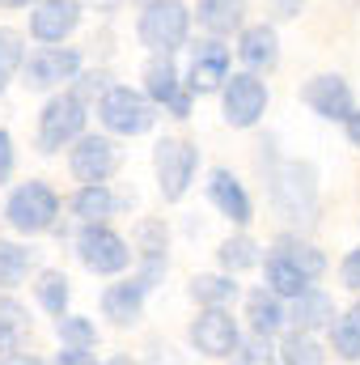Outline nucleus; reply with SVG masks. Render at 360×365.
<instances>
[{"instance_id":"1","label":"nucleus","mask_w":360,"mask_h":365,"mask_svg":"<svg viewBox=\"0 0 360 365\" xmlns=\"http://www.w3.org/2000/svg\"><path fill=\"white\" fill-rule=\"evenodd\" d=\"M268 195L271 208L288 225L318 221V170L305 158H271L268 162Z\"/></svg>"},{"instance_id":"2","label":"nucleus","mask_w":360,"mask_h":365,"mask_svg":"<svg viewBox=\"0 0 360 365\" xmlns=\"http://www.w3.org/2000/svg\"><path fill=\"white\" fill-rule=\"evenodd\" d=\"M136 34L153 56H174L179 47H186L191 9L182 0H149L136 17Z\"/></svg>"},{"instance_id":"3","label":"nucleus","mask_w":360,"mask_h":365,"mask_svg":"<svg viewBox=\"0 0 360 365\" xmlns=\"http://www.w3.org/2000/svg\"><path fill=\"white\" fill-rule=\"evenodd\" d=\"M4 221H9V230H17V234H26V238H38V234H47V230L60 221V195H55L43 179L21 182V187H13V195L4 200Z\"/></svg>"},{"instance_id":"4","label":"nucleus","mask_w":360,"mask_h":365,"mask_svg":"<svg viewBox=\"0 0 360 365\" xmlns=\"http://www.w3.org/2000/svg\"><path fill=\"white\" fill-rule=\"evenodd\" d=\"M85 119H90V106H85V98L77 90L47 98V106H43V115H38V149H43V153L68 149V145L85 132Z\"/></svg>"},{"instance_id":"5","label":"nucleus","mask_w":360,"mask_h":365,"mask_svg":"<svg viewBox=\"0 0 360 365\" xmlns=\"http://www.w3.org/2000/svg\"><path fill=\"white\" fill-rule=\"evenodd\" d=\"M97 119L115 136H144L157 123V106L132 86H110L97 102Z\"/></svg>"},{"instance_id":"6","label":"nucleus","mask_w":360,"mask_h":365,"mask_svg":"<svg viewBox=\"0 0 360 365\" xmlns=\"http://www.w3.org/2000/svg\"><path fill=\"white\" fill-rule=\"evenodd\" d=\"M77 259L93 276H119L132 264V247L106 221H93V225H81V234H77Z\"/></svg>"},{"instance_id":"7","label":"nucleus","mask_w":360,"mask_h":365,"mask_svg":"<svg viewBox=\"0 0 360 365\" xmlns=\"http://www.w3.org/2000/svg\"><path fill=\"white\" fill-rule=\"evenodd\" d=\"M153 166H157L162 200H166V204H179L182 195L191 191L195 170H199V149H195L191 140L166 136V140H157V149H153Z\"/></svg>"},{"instance_id":"8","label":"nucleus","mask_w":360,"mask_h":365,"mask_svg":"<svg viewBox=\"0 0 360 365\" xmlns=\"http://www.w3.org/2000/svg\"><path fill=\"white\" fill-rule=\"evenodd\" d=\"M21 86L26 90H55L81 77V51L77 47H38L21 64Z\"/></svg>"},{"instance_id":"9","label":"nucleus","mask_w":360,"mask_h":365,"mask_svg":"<svg viewBox=\"0 0 360 365\" xmlns=\"http://www.w3.org/2000/svg\"><path fill=\"white\" fill-rule=\"evenodd\" d=\"M191 349L212 357V361H225L233 357V349L242 344V331H238V319L225 310V306H203L195 319H191Z\"/></svg>"},{"instance_id":"10","label":"nucleus","mask_w":360,"mask_h":365,"mask_svg":"<svg viewBox=\"0 0 360 365\" xmlns=\"http://www.w3.org/2000/svg\"><path fill=\"white\" fill-rule=\"evenodd\" d=\"M144 98L157 106V110H170L174 119H186L191 115V90L182 86V73L179 64L170 60V56H153L149 64H144Z\"/></svg>"},{"instance_id":"11","label":"nucleus","mask_w":360,"mask_h":365,"mask_svg":"<svg viewBox=\"0 0 360 365\" xmlns=\"http://www.w3.org/2000/svg\"><path fill=\"white\" fill-rule=\"evenodd\" d=\"M221 106L229 128H255L268 115V81H259L255 73H233L221 86Z\"/></svg>"},{"instance_id":"12","label":"nucleus","mask_w":360,"mask_h":365,"mask_svg":"<svg viewBox=\"0 0 360 365\" xmlns=\"http://www.w3.org/2000/svg\"><path fill=\"white\" fill-rule=\"evenodd\" d=\"M229 64H233V51L225 47V38H203V43L191 47V64H186L182 86L191 90V98L216 93L229 81Z\"/></svg>"},{"instance_id":"13","label":"nucleus","mask_w":360,"mask_h":365,"mask_svg":"<svg viewBox=\"0 0 360 365\" xmlns=\"http://www.w3.org/2000/svg\"><path fill=\"white\" fill-rule=\"evenodd\" d=\"M132 259L140 264L136 280L153 293V289L166 280V272H170V230H166V221L144 217V221L136 225V251H132Z\"/></svg>"},{"instance_id":"14","label":"nucleus","mask_w":360,"mask_h":365,"mask_svg":"<svg viewBox=\"0 0 360 365\" xmlns=\"http://www.w3.org/2000/svg\"><path fill=\"white\" fill-rule=\"evenodd\" d=\"M119 145L110 136H97V132H81L73 140V153H68V170L77 182H106L119 170Z\"/></svg>"},{"instance_id":"15","label":"nucleus","mask_w":360,"mask_h":365,"mask_svg":"<svg viewBox=\"0 0 360 365\" xmlns=\"http://www.w3.org/2000/svg\"><path fill=\"white\" fill-rule=\"evenodd\" d=\"M305 106L314 110V115H322L327 123H344L352 110H356V98H352V86L339 77V73H318V77H309L305 81Z\"/></svg>"},{"instance_id":"16","label":"nucleus","mask_w":360,"mask_h":365,"mask_svg":"<svg viewBox=\"0 0 360 365\" xmlns=\"http://www.w3.org/2000/svg\"><path fill=\"white\" fill-rule=\"evenodd\" d=\"M77 26H81V4L77 0H38L30 9V38L43 43V47H60Z\"/></svg>"},{"instance_id":"17","label":"nucleus","mask_w":360,"mask_h":365,"mask_svg":"<svg viewBox=\"0 0 360 365\" xmlns=\"http://www.w3.org/2000/svg\"><path fill=\"white\" fill-rule=\"evenodd\" d=\"M238 60L246 64V73H271L280 64V34L275 26L259 21V26H242L238 30Z\"/></svg>"},{"instance_id":"18","label":"nucleus","mask_w":360,"mask_h":365,"mask_svg":"<svg viewBox=\"0 0 360 365\" xmlns=\"http://www.w3.org/2000/svg\"><path fill=\"white\" fill-rule=\"evenodd\" d=\"M208 200H212L233 225H250V221H255V204H250L246 187L238 182L233 170H225V166H216V170L208 175Z\"/></svg>"},{"instance_id":"19","label":"nucleus","mask_w":360,"mask_h":365,"mask_svg":"<svg viewBox=\"0 0 360 365\" xmlns=\"http://www.w3.org/2000/svg\"><path fill=\"white\" fill-rule=\"evenodd\" d=\"M144 297H149V289L132 276V280H115V284H106V293H102V314L115 323V327H132L140 314H144Z\"/></svg>"},{"instance_id":"20","label":"nucleus","mask_w":360,"mask_h":365,"mask_svg":"<svg viewBox=\"0 0 360 365\" xmlns=\"http://www.w3.org/2000/svg\"><path fill=\"white\" fill-rule=\"evenodd\" d=\"M191 17L199 21V30H208V38H229L246 26V0H199Z\"/></svg>"},{"instance_id":"21","label":"nucleus","mask_w":360,"mask_h":365,"mask_svg":"<svg viewBox=\"0 0 360 365\" xmlns=\"http://www.w3.org/2000/svg\"><path fill=\"white\" fill-rule=\"evenodd\" d=\"M246 323H250V331H255L259 340L280 336L284 323H288V306H284V297H275V293H268V289H255V293L246 297Z\"/></svg>"},{"instance_id":"22","label":"nucleus","mask_w":360,"mask_h":365,"mask_svg":"<svg viewBox=\"0 0 360 365\" xmlns=\"http://www.w3.org/2000/svg\"><path fill=\"white\" fill-rule=\"evenodd\" d=\"M288 319H292V331H322V327H331V319H335V302L322 293V289H305L301 297H292V310H288Z\"/></svg>"},{"instance_id":"23","label":"nucleus","mask_w":360,"mask_h":365,"mask_svg":"<svg viewBox=\"0 0 360 365\" xmlns=\"http://www.w3.org/2000/svg\"><path fill=\"white\" fill-rule=\"evenodd\" d=\"M68 208H73V217H77L81 225H93V221H106V217H115L119 200H115L110 182H81V187L73 191Z\"/></svg>"},{"instance_id":"24","label":"nucleus","mask_w":360,"mask_h":365,"mask_svg":"<svg viewBox=\"0 0 360 365\" xmlns=\"http://www.w3.org/2000/svg\"><path fill=\"white\" fill-rule=\"evenodd\" d=\"M271 251H275V255H284V259L305 276V280H318V276L327 272V255H322L314 242H305L301 234H280Z\"/></svg>"},{"instance_id":"25","label":"nucleus","mask_w":360,"mask_h":365,"mask_svg":"<svg viewBox=\"0 0 360 365\" xmlns=\"http://www.w3.org/2000/svg\"><path fill=\"white\" fill-rule=\"evenodd\" d=\"M263 276H268V284H263V289L275 293V297H288V302H292V297H301V293L314 284V280H305V276L297 272L284 255H275V251H271L268 264H263Z\"/></svg>"},{"instance_id":"26","label":"nucleus","mask_w":360,"mask_h":365,"mask_svg":"<svg viewBox=\"0 0 360 365\" xmlns=\"http://www.w3.org/2000/svg\"><path fill=\"white\" fill-rule=\"evenodd\" d=\"M26 336H30V310L17 297H0V357L17 353Z\"/></svg>"},{"instance_id":"27","label":"nucleus","mask_w":360,"mask_h":365,"mask_svg":"<svg viewBox=\"0 0 360 365\" xmlns=\"http://www.w3.org/2000/svg\"><path fill=\"white\" fill-rule=\"evenodd\" d=\"M280 365H327V349L309 336V331H288L275 349Z\"/></svg>"},{"instance_id":"28","label":"nucleus","mask_w":360,"mask_h":365,"mask_svg":"<svg viewBox=\"0 0 360 365\" xmlns=\"http://www.w3.org/2000/svg\"><path fill=\"white\" fill-rule=\"evenodd\" d=\"M216 259H221V268L229 276L246 272V268H259V242L250 234H233V238H225L216 247Z\"/></svg>"},{"instance_id":"29","label":"nucleus","mask_w":360,"mask_h":365,"mask_svg":"<svg viewBox=\"0 0 360 365\" xmlns=\"http://www.w3.org/2000/svg\"><path fill=\"white\" fill-rule=\"evenodd\" d=\"M34 268V251L21 242H4L0 238V289H17Z\"/></svg>"},{"instance_id":"30","label":"nucleus","mask_w":360,"mask_h":365,"mask_svg":"<svg viewBox=\"0 0 360 365\" xmlns=\"http://www.w3.org/2000/svg\"><path fill=\"white\" fill-rule=\"evenodd\" d=\"M238 289H242V284L229 272H221V276L212 272V276H195V280H191V297H195L199 306H229V302L238 297Z\"/></svg>"},{"instance_id":"31","label":"nucleus","mask_w":360,"mask_h":365,"mask_svg":"<svg viewBox=\"0 0 360 365\" xmlns=\"http://www.w3.org/2000/svg\"><path fill=\"white\" fill-rule=\"evenodd\" d=\"M34 293H38V306L47 310V314H68V297H73V289H68V276L55 272V268H47V272H38V284H34Z\"/></svg>"},{"instance_id":"32","label":"nucleus","mask_w":360,"mask_h":365,"mask_svg":"<svg viewBox=\"0 0 360 365\" xmlns=\"http://www.w3.org/2000/svg\"><path fill=\"white\" fill-rule=\"evenodd\" d=\"M21 64H26V34L13 26H0V93L21 73Z\"/></svg>"},{"instance_id":"33","label":"nucleus","mask_w":360,"mask_h":365,"mask_svg":"<svg viewBox=\"0 0 360 365\" xmlns=\"http://www.w3.org/2000/svg\"><path fill=\"white\" fill-rule=\"evenodd\" d=\"M331 353L339 361H360V323L352 314L331 319Z\"/></svg>"},{"instance_id":"34","label":"nucleus","mask_w":360,"mask_h":365,"mask_svg":"<svg viewBox=\"0 0 360 365\" xmlns=\"http://www.w3.org/2000/svg\"><path fill=\"white\" fill-rule=\"evenodd\" d=\"M55 336L64 340V349H93L97 344V327L85 314H60L55 319Z\"/></svg>"},{"instance_id":"35","label":"nucleus","mask_w":360,"mask_h":365,"mask_svg":"<svg viewBox=\"0 0 360 365\" xmlns=\"http://www.w3.org/2000/svg\"><path fill=\"white\" fill-rule=\"evenodd\" d=\"M233 365H280L275 361V349H271L268 340H246V344H238L233 349Z\"/></svg>"},{"instance_id":"36","label":"nucleus","mask_w":360,"mask_h":365,"mask_svg":"<svg viewBox=\"0 0 360 365\" xmlns=\"http://www.w3.org/2000/svg\"><path fill=\"white\" fill-rule=\"evenodd\" d=\"M339 280H344V289L360 293V247H352V251L344 255V264H339Z\"/></svg>"},{"instance_id":"37","label":"nucleus","mask_w":360,"mask_h":365,"mask_svg":"<svg viewBox=\"0 0 360 365\" xmlns=\"http://www.w3.org/2000/svg\"><path fill=\"white\" fill-rule=\"evenodd\" d=\"M13 162H17V153H13V136L0 128V182H9V175H13Z\"/></svg>"},{"instance_id":"38","label":"nucleus","mask_w":360,"mask_h":365,"mask_svg":"<svg viewBox=\"0 0 360 365\" xmlns=\"http://www.w3.org/2000/svg\"><path fill=\"white\" fill-rule=\"evenodd\" d=\"M55 365H102V361L93 357L90 349H64V353L55 357Z\"/></svg>"},{"instance_id":"39","label":"nucleus","mask_w":360,"mask_h":365,"mask_svg":"<svg viewBox=\"0 0 360 365\" xmlns=\"http://www.w3.org/2000/svg\"><path fill=\"white\" fill-rule=\"evenodd\" d=\"M301 4H305V0H271V13H275L280 21H288V17L301 13Z\"/></svg>"},{"instance_id":"40","label":"nucleus","mask_w":360,"mask_h":365,"mask_svg":"<svg viewBox=\"0 0 360 365\" xmlns=\"http://www.w3.org/2000/svg\"><path fill=\"white\" fill-rule=\"evenodd\" d=\"M0 365H47V361H43L38 353H21V349H17V353H4Z\"/></svg>"},{"instance_id":"41","label":"nucleus","mask_w":360,"mask_h":365,"mask_svg":"<svg viewBox=\"0 0 360 365\" xmlns=\"http://www.w3.org/2000/svg\"><path fill=\"white\" fill-rule=\"evenodd\" d=\"M344 132H348V140L360 149V110H352V115L344 119Z\"/></svg>"},{"instance_id":"42","label":"nucleus","mask_w":360,"mask_h":365,"mask_svg":"<svg viewBox=\"0 0 360 365\" xmlns=\"http://www.w3.org/2000/svg\"><path fill=\"white\" fill-rule=\"evenodd\" d=\"M81 9L90 4V9H97V13H115V9H123V0H77Z\"/></svg>"},{"instance_id":"43","label":"nucleus","mask_w":360,"mask_h":365,"mask_svg":"<svg viewBox=\"0 0 360 365\" xmlns=\"http://www.w3.org/2000/svg\"><path fill=\"white\" fill-rule=\"evenodd\" d=\"M26 4H38V0H0V9H26Z\"/></svg>"},{"instance_id":"44","label":"nucleus","mask_w":360,"mask_h":365,"mask_svg":"<svg viewBox=\"0 0 360 365\" xmlns=\"http://www.w3.org/2000/svg\"><path fill=\"white\" fill-rule=\"evenodd\" d=\"M102 365H140L136 357H110V361H102Z\"/></svg>"},{"instance_id":"45","label":"nucleus","mask_w":360,"mask_h":365,"mask_svg":"<svg viewBox=\"0 0 360 365\" xmlns=\"http://www.w3.org/2000/svg\"><path fill=\"white\" fill-rule=\"evenodd\" d=\"M348 314H352V319H356V323H360V302H356V306H352V310H348Z\"/></svg>"}]
</instances>
